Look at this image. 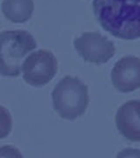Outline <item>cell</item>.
<instances>
[{
  "label": "cell",
  "mask_w": 140,
  "mask_h": 158,
  "mask_svg": "<svg viewBox=\"0 0 140 158\" xmlns=\"http://www.w3.org/2000/svg\"><path fill=\"white\" fill-rule=\"evenodd\" d=\"M1 9L7 19L14 23H24L32 17L33 0H3Z\"/></svg>",
  "instance_id": "ba28073f"
},
{
  "label": "cell",
  "mask_w": 140,
  "mask_h": 158,
  "mask_svg": "<svg viewBox=\"0 0 140 158\" xmlns=\"http://www.w3.org/2000/svg\"><path fill=\"white\" fill-rule=\"evenodd\" d=\"M114 88L123 94L140 88V58L125 56L114 65L111 73Z\"/></svg>",
  "instance_id": "8992f818"
},
{
  "label": "cell",
  "mask_w": 140,
  "mask_h": 158,
  "mask_svg": "<svg viewBox=\"0 0 140 158\" xmlns=\"http://www.w3.org/2000/svg\"><path fill=\"white\" fill-rule=\"evenodd\" d=\"M53 106L60 118L76 120L89 106L88 87L78 77L66 76L59 80L52 92Z\"/></svg>",
  "instance_id": "7a4b0ae2"
},
{
  "label": "cell",
  "mask_w": 140,
  "mask_h": 158,
  "mask_svg": "<svg viewBox=\"0 0 140 158\" xmlns=\"http://www.w3.org/2000/svg\"><path fill=\"white\" fill-rule=\"evenodd\" d=\"M58 63L50 51L38 49L23 60L21 72L26 84L33 87H43L56 76Z\"/></svg>",
  "instance_id": "277c9868"
},
{
  "label": "cell",
  "mask_w": 140,
  "mask_h": 158,
  "mask_svg": "<svg viewBox=\"0 0 140 158\" xmlns=\"http://www.w3.org/2000/svg\"><path fill=\"white\" fill-rule=\"evenodd\" d=\"M74 48L88 63L102 65L115 55L116 48L112 41L98 32H86L74 39Z\"/></svg>",
  "instance_id": "5b68a950"
},
{
  "label": "cell",
  "mask_w": 140,
  "mask_h": 158,
  "mask_svg": "<svg viewBox=\"0 0 140 158\" xmlns=\"http://www.w3.org/2000/svg\"><path fill=\"white\" fill-rule=\"evenodd\" d=\"M37 46L33 35L24 30L0 32V75L17 77L23 58Z\"/></svg>",
  "instance_id": "3957f363"
},
{
  "label": "cell",
  "mask_w": 140,
  "mask_h": 158,
  "mask_svg": "<svg viewBox=\"0 0 140 158\" xmlns=\"http://www.w3.org/2000/svg\"><path fill=\"white\" fill-rule=\"evenodd\" d=\"M116 158H140V151L136 148H125L117 154Z\"/></svg>",
  "instance_id": "8fae6325"
},
{
  "label": "cell",
  "mask_w": 140,
  "mask_h": 158,
  "mask_svg": "<svg viewBox=\"0 0 140 158\" xmlns=\"http://www.w3.org/2000/svg\"><path fill=\"white\" fill-rule=\"evenodd\" d=\"M12 130V116L9 110L0 106V139L7 137Z\"/></svg>",
  "instance_id": "9c48e42d"
},
{
  "label": "cell",
  "mask_w": 140,
  "mask_h": 158,
  "mask_svg": "<svg viewBox=\"0 0 140 158\" xmlns=\"http://www.w3.org/2000/svg\"><path fill=\"white\" fill-rule=\"evenodd\" d=\"M93 11L98 22L113 36L140 39V0H94Z\"/></svg>",
  "instance_id": "6da1fadb"
},
{
  "label": "cell",
  "mask_w": 140,
  "mask_h": 158,
  "mask_svg": "<svg viewBox=\"0 0 140 158\" xmlns=\"http://www.w3.org/2000/svg\"><path fill=\"white\" fill-rule=\"evenodd\" d=\"M115 123L118 132L128 141L140 142V100H130L121 106Z\"/></svg>",
  "instance_id": "52a82bcc"
},
{
  "label": "cell",
  "mask_w": 140,
  "mask_h": 158,
  "mask_svg": "<svg viewBox=\"0 0 140 158\" xmlns=\"http://www.w3.org/2000/svg\"><path fill=\"white\" fill-rule=\"evenodd\" d=\"M0 158H23V155L14 146L3 145L0 147Z\"/></svg>",
  "instance_id": "30bf717a"
}]
</instances>
